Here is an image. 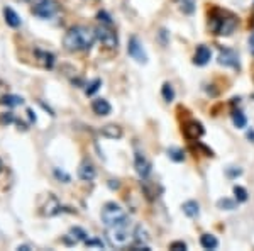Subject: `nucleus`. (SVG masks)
Here are the masks:
<instances>
[{
  "label": "nucleus",
  "instance_id": "nucleus-9",
  "mask_svg": "<svg viewBox=\"0 0 254 251\" xmlns=\"http://www.w3.org/2000/svg\"><path fill=\"white\" fill-rule=\"evenodd\" d=\"M203 132H205L203 126L200 124V123H196V121H188V123L183 126V134H185V138L190 139V141H196L198 138H202Z\"/></svg>",
  "mask_w": 254,
  "mask_h": 251
},
{
  "label": "nucleus",
  "instance_id": "nucleus-21",
  "mask_svg": "<svg viewBox=\"0 0 254 251\" xmlns=\"http://www.w3.org/2000/svg\"><path fill=\"white\" fill-rule=\"evenodd\" d=\"M232 121H234V126L235 127H246V124H248V119H246V116L241 112V110H235L234 114H232Z\"/></svg>",
  "mask_w": 254,
  "mask_h": 251
},
{
  "label": "nucleus",
  "instance_id": "nucleus-15",
  "mask_svg": "<svg viewBox=\"0 0 254 251\" xmlns=\"http://www.w3.org/2000/svg\"><path fill=\"white\" fill-rule=\"evenodd\" d=\"M100 134L105 136V138H109V139H119V138H122V129L116 124H107L100 129Z\"/></svg>",
  "mask_w": 254,
  "mask_h": 251
},
{
  "label": "nucleus",
  "instance_id": "nucleus-30",
  "mask_svg": "<svg viewBox=\"0 0 254 251\" xmlns=\"http://www.w3.org/2000/svg\"><path fill=\"white\" fill-rule=\"evenodd\" d=\"M14 121H16V119H14V116L10 112H5V114H2V116H0V124H7V126H9V124H12Z\"/></svg>",
  "mask_w": 254,
  "mask_h": 251
},
{
  "label": "nucleus",
  "instance_id": "nucleus-27",
  "mask_svg": "<svg viewBox=\"0 0 254 251\" xmlns=\"http://www.w3.org/2000/svg\"><path fill=\"white\" fill-rule=\"evenodd\" d=\"M97 17H98L100 22L105 24V26H112V17H110L109 14L105 12V10H100L98 16H97Z\"/></svg>",
  "mask_w": 254,
  "mask_h": 251
},
{
  "label": "nucleus",
  "instance_id": "nucleus-34",
  "mask_svg": "<svg viewBox=\"0 0 254 251\" xmlns=\"http://www.w3.org/2000/svg\"><path fill=\"white\" fill-rule=\"evenodd\" d=\"M17 250H19V251H20V250H22V251H31L32 248H31L29 245H22V246H17Z\"/></svg>",
  "mask_w": 254,
  "mask_h": 251
},
{
  "label": "nucleus",
  "instance_id": "nucleus-11",
  "mask_svg": "<svg viewBox=\"0 0 254 251\" xmlns=\"http://www.w3.org/2000/svg\"><path fill=\"white\" fill-rule=\"evenodd\" d=\"M210 58H212L210 48H207L205 44H200L195 51V56H193V63H195L196 66H205V64L210 62Z\"/></svg>",
  "mask_w": 254,
  "mask_h": 251
},
{
  "label": "nucleus",
  "instance_id": "nucleus-35",
  "mask_svg": "<svg viewBox=\"0 0 254 251\" xmlns=\"http://www.w3.org/2000/svg\"><path fill=\"white\" fill-rule=\"evenodd\" d=\"M27 114H29V119H31V123H36V116H34V112H32L31 109H27Z\"/></svg>",
  "mask_w": 254,
  "mask_h": 251
},
{
  "label": "nucleus",
  "instance_id": "nucleus-36",
  "mask_svg": "<svg viewBox=\"0 0 254 251\" xmlns=\"http://www.w3.org/2000/svg\"><path fill=\"white\" fill-rule=\"evenodd\" d=\"M248 138L253 139V141H254V131H249V132H248Z\"/></svg>",
  "mask_w": 254,
  "mask_h": 251
},
{
  "label": "nucleus",
  "instance_id": "nucleus-37",
  "mask_svg": "<svg viewBox=\"0 0 254 251\" xmlns=\"http://www.w3.org/2000/svg\"><path fill=\"white\" fill-rule=\"evenodd\" d=\"M2 168H3V165H2V161H0V171H2Z\"/></svg>",
  "mask_w": 254,
  "mask_h": 251
},
{
  "label": "nucleus",
  "instance_id": "nucleus-31",
  "mask_svg": "<svg viewBox=\"0 0 254 251\" xmlns=\"http://www.w3.org/2000/svg\"><path fill=\"white\" fill-rule=\"evenodd\" d=\"M170 250H175V251H185L187 250V243L183 241H173L170 245Z\"/></svg>",
  "mask_w": 254,
  "mask_h": 251
},
{
  "label": "nucleus",
  "instance_id": "nucleus-25",
  "mask_svg": "<svg viewBox=\"0 0 254 251\" xmlns=\"http://www.w3.org/2000/svg\"><path fill=\"white\" fill-rule=\"evenodd\" d=\"M100 85H102V80H100V78H95L92 84H88V87H87V90H85V94H87V95H94L95 92L100 88Z\"/></svg>",
  "mask_w": 254,
  "mask_h": 251
},
{
  "label": "nucleus",
  "instance_id": "nucleus-18",
  "mask_svg": "<svg viewBox=\"0 0 254 251\" xmlns=\"http://www.w3.org/2000/svg\"><path fill=\"white\" fill-rule=\"evenodd\" d=\"M181 209H183V212L187 214L188 217H198V214H200V206H198V202H195V200L185 202Z\"/></svg>",
  "mask_w": 254,
  "mask_h": 251
},
{
  "label": "nucleus",
  "instance_id": "nucleus-23",
  "mask_svg": "<svg viewBox=\"0 0 254 251\" xmlns=\"http://www.w3.org/2000/svg\"><path fill=\"white\" fill-rule=\"evenodd\" d=\"M166 153H168V156H170L171 160H173V161H178V163L185 160V153L181 151L180 148H168Z\"/></svg>",
  "mask_w": 254,
  "mask_h": 251
},
{
  "label": "nucleus",
  "instance_id": "nucleus-1",
  "mask_svg": "<svg viewBox=\"0 0 254 251\" xmlns=\"http://www.w3.org/2000/svg\"><path fill=\"white\" fill-rule=\"evenodd\" d=\"M97 41V31L87 26H73L63 38V46L71 53L88 51Z\"/></svg>",
  "mask_w": 254,
  "mask_h": 251
},
{
  "label": "nucleus",
  "instance_id": "nucleus-6",
  "mask_svg": "<svg viewBox=\"0 0 254 251\" xmlns=\"http://www.w3.org/2000/svg\"><path fill=\"white\" fill-rule=\"evenodd\" d=\"M97 31V39L102 42V46H105L107 49H116L117 44H119V38H117V32L114 29H110V26H102L98 27Z\"/></svg>",
  "mask_w": 254,
  "mask_h": 251
},
{
  "label": "nucleus",
  "instance_id": "nucleus-5",
  "mask_svg": "<svg viewBox=\"0 0 254 251\" xmlns=\"http://www.w3.org/2000/svg\"><path fill=\"white\" fill-rule=\"evenodd\" d=\"M31 10L39 19H53L59 12V3L56 0H27Z\"/></svg>",
  "mask_w": 254,
  "mask_h": 251
},
{
  "label": "nucleus",
  "instance_id": "nucleus-7",
  "mask_svg": "<svg viewBox=\"0 0 254 251\" xmlns=\"http://www.w3.org/2000/svg\"><path fill=\"white\" fill-rule=\"evenodd\" d=\"M127 53L129 56H131L132 60H136L137 63H148V55H146L144 48H142L141 41H139L136 36H132L131 39H129V44H127Z\"/></svg>",
  "mask_w": 254,
  "mask_h": 251
},
{
  "label": "nucleus",
  "instance_id": "nucleus-8",
  "mask_svg": "<svg viewBox=\"0 0 254 251\" xmlns=\"http://www.w3.org/2000/svg\"><path fill=\"white\" fill-rule=\"evenodd\" d=\"M134 167H136V171L141 178H148L151 175V161L148 160L142 153H136L134 156Z\"/></svg>",
  "mask_w": 254,
  "mask_h": 251
},
{
  "label": "nucleus",
  "instance_id": "nucleus-38",
  "mask_svg": "<svg viewBox=\"0 0 254 251\" xmlns=\"http://www.w3.org/2000/svg\"><path fill=\"white\" fill-rule=\"evenodd\" d=\"M253 26H254V21H253Z\"/></svg>",
  "mask_w": 254,
  "mask_h": 251
},
{
  "label": "nucleus",
  "instance_id": "nucleus-24",
  "mask_svg": "<svg viewBox=\"0 0 254 251\" xmlns=\"http://www.w3.org/2000/svg\"><path fill=\"white\" fill-rule=\"evenodd\" d=\"M234 195L239 202H246V200H248V192H246V188L239 187V185H235L234 187Z\"/></svg>",
  "mask_w": 254,
  "mask_h": 251
},
{
  "label": "nucleus",
  "instance_id": "nucleus-22",
  "mask_svg": "<svg viewBox=\"0 0 254 251\" xmlns=\"http://www.w3.org/2000/svg\"><path fill=\"white\" fill-rule=\"evenodd\" d=\"M161 95H163V99L166 100V102L175 100V88L171 87V84H164L163 85V88H161Z\"/></svg>",
  "mask_w": 254,
  "mask_h": 251
},
{
  "label": "nucleus",
  "instance_id": "nucleus-19",
  "mask_svg": "<svg viewBox=\"0 0 254 251\" xmlns=\"http://www.w3.org/2000/svg\"><path fill=\"white\" fill-rule=\"evenodd\" d=\"M200 245H202V248H205V250H215L217 246H219V241H217L215 236L203 234L202 238H200Z\"/></svg>",
  "mask_w": 254,
  "mask_h": 251
},
{
  "label": "nucleus",
  "instance_id": "nucleus-13",
  "mask_svg": "<svg viewBox=\"0 0 254 251\" xmlns=\"http://www.w3.org/2000/svg\"><path fill=\"white\" fill-rule=\"evenodd\" d=\"M92 110H94L97 116H109L110 110H112V107H110L109 100L95 99L94 102H92Z\"/></svg>",
  "mask_w": 254,
  "mask_h": 251
},
{
  "label": "nucleus",
  "instance_id": "nucleus-4",
  "mask_svg": "<svg viewBox=\"0 0 254 251\" xmlns=\"http://www.w3.org/2000/svg\"><path fill=\"white\" fill-rule=\"evenodd\" d=\"M102 222L105 224V228H112V226L126 224V222H129V219L126 210L119 204L107 202L102 209Z\"/></svg>",
  "mask_w": 254,
  "mask_h": 251
},
{
  "label": "nucleus",
  "instance_id": "nucleus-26",
  "mask_svg": "<svg viewBox=\"0 0 254 251\" xmlns=\"http://www.w3.org/2000/svg\"><path fill=\"white\" fill-rule=\"evenodd\" d=\"M71 234H75L73 238L78 239V241H87V232H85L81 228H73L71 229Z\"/></svg>",
  "mask_w": 254,
  "mask_h": 251
},
{
  "label": "nucleus",
  "instance_id": "nucleus-16",
  "mask_svg": "<svg viewBox=\"0 0 254 251\" xmlns=\"http://www.w3.org/2000/svg\"><path fill=\"white\" fill-rule=\"evenodd\" d=\"M36 56H38V60L42 63V66L48 68V70H51L53 64H55V56H53L51 53L42 51V49H36Z\"/></svg>",
  "mask_w": 254,
  "mask_h": 251
},
{
  "label": "nucleus",
  "instance_id": "nucleus-3",
  "mask_svg": "<svg viewBox=\"0 0 254 251\" xmlns=\"http://www.w3.org/2000/svg\"><path fill=\"white\" fill-rule=\"evenodd\" d=\"M107 238L109 243L116 248H124L131 243V239L134 238V232L131 231V224H119L112 226V228H107Z\"/></svg>",
  "mask_w": 254,
  "mask_h": 251
},
{
  "label": "nucleus",
  "instance_id": "nucleus-20",
  "mask_svg": "<svg viewBox=\"0 0 254 251\" xmlns=\"http://www.w3.org/2000/svg\"><path fill=\"white\" fill-rule=\"evenodd\" d=\"M178 3H180V10L183 14H193L195 12V0H178Z\"/></svg>",
  "mask_w": 254,
  "mask_h": 251
},
{
  "label": "nucleus",
  "instance_id": "nucleus-2",
  "mask_svg": "<svg viewBox=\"0 0 254 251\" xmlns=\"http://www.w3.org/2000/svg\"><path fill=\"white\" fill-rule=\"evenodd\" d=\"M237 26V19L225 10L215 9L210 14V29L217 36H231Z\"/></svg>",
  "mask_w": 254,
  "mask_h": 251
},
{
  "label": "nucleus",
  "instance_id": "nucleus-29",
  "mask_svg": "<svg viewBox=\"0 0 254 251\" xmlns=\"http://www.w3.org/2000/svg\"><path fill=\"white\" fill-rule=\"evenodd\" d=\"M219 207L220 209H227V210H232L235 207V204L232 202V200H229V199H222V200H219Z\"/></svg>",
  "mask_w": 254,
  "mask_h": 251
},
{
  "label": "nucleus",
  "instance_id": "nucleus-32",
  "mask_svg": "<svg viewBox=\"0 0 254 251\" xmlns=\"http://www.w3.org/2000/svg\"><path fill=\"white\" fill-rule=\"evenodd\" d=\"M85 245H87L88 248H92V246H95V248L103 250V243H102V239H87V241H85Z\"/></svg>",
  "mask_w": 254,
  "mask_h": 251
},
{
  "label": "nucleus",
  "instance_id": "nucleus-12",
  "mask_svg": "<svg viewBox=\"0 0 254 251\" xmlns=\"http://www.w3.org/2000/svg\"><path fill=\"white\" fill-rule=\"evenodd\" d=\"M219 63L224 64V66H231V68H239V58L232 49L225 48L219 53Z\"/></svg>",
  "mask_w": 254,
  "mask_h": 251
},
{
  "label": "nucleus",
  "instance_id": "nucleus-17",
  "mask_svg": "<svg viewBox=\"0 0 254 251\" xmlns=\"http://www.w3.org/2000/svg\"><path fill=\"white\" fill-rule=\"evenodd\" d=\"M0 104L5 107H19L24 104V99L19 95H14V94H9V95H3L2 99H0Z\"/></svg>",
  "mask_w": 254,
  "mask_h": 251
},
{
  "label": "nucleus",
  "instance_id": "nucleus-33",
  "mask_svg": "<svg viewBox=\"0 0 254 251\" xmlns=\"http://www.w3.org/2000/svg\"><path fill=\"white\" fill-rule=\"evenodd\" d=\"M249 49H251V53L254 55V34L249 38Z\"/></svg>",
  "mask_w": 254,
  "mask_h": 251
},
{
  "label": "nucleus",
  "instance_id": "nucleus-28",
  "mask_svg": "<svg viewBox=\"0 0 254 251\" xmlns=\"http://www.w3.org/2000/svg\"><path fill=\"white\" fill-rule=\"evenodd\" d=\"M55 177L58 178V180H63V184H68V182L71 180L70 175L64 173V171H63V170H59V168H55Z\"/></svg>",
  "mask_w": 254,
  "mask_h": 251
},
{
  "label": "nucleus",
  "instance_id": "nucleus-10",
  "mask_svg": "<svg viewBox=\"0 0 254 251\" xmlns=\"http://www.w3.org/2000/svg\"><path fill=\"white\" fill-rule=\"evenodd\" d=\"M97 175V170L94 167V163H92L90 160H83L80 163V167H78V177H80V180L83 182H92L95 178Z\"/></svg>",
  "mask_w": 254,
  "mask_h": 251
},
{
  "label": "nucleus",
  "instance_id": "nucleus-14",
  "mask_svg": "<svg viewBox=\"0 0 254 251\" xmlns=\"http://www.w3.org/2000/svg\"><path fill=\"white\" fill-rule=\"evenodd\" d=\"M3 17H5L7 26H10V27H19L20 24H22V19L19 17V14H17L14 9H10V7H5V9H3Z\"/></svg>",
  "mask_w": 254,
  "mask_h": 251
}]
</instances>
